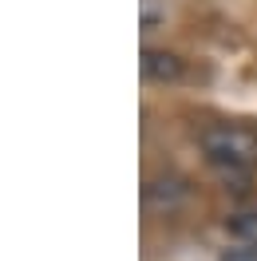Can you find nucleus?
I'll use <instances>...</instances> for the list:
<instances>
[{
  "label": "nucleus",
  "mask_w": 257,
  "mask_h": 261,
  "mask_svg": "<svg viewBox=\"0 0 257 261\" xmlns=\"http://www.w3.org/2000/svg\"><path fill=\"white\" fill-rule=\"evenodd\" d=\"M198 147L206 154L214 170H222L225 178H245L257 170V130L249 123H210L198 135Z\"/></svg>",
  "instance_id": "nucleus-1"
},
{
  "label": "nucleus",
  "mask_w": 257,
  "mask_h": 261,
  "mask_svg": "<svg viewBox=\"0 0 257 261\" xmlns=\"http://www.w3.org/2000/svg\"><path fill=\"white\" fill-rule=\"evenodd\" d=\"M139 71H143L146 83H162V87H166V83H178L186 75V60L170 48H150V44H146L143 56H139Z\"/></svg>",
  "instance_id": "nucleus-2"
},
{
  "label": "nucleus",
  "mask_w": 257,
  "mask_h": 261,
  "mask_svg": "<svg viewBox=\"0 0 257 261\" xmlns=\"http://www.w3.org/2000/svg\"><path fill=\"white\" fill-rule=\"evenodd\" d=\"M146 206L150 210H174L178 202H186L190 198V186L182 174H170V170H162V174H150L146 178Z\"/></svg>",
  "instance_id": "nucleus-3"
},
{
  "label": "nucleus",
  "mask_w": 257,
  "mask_h": 261,
  "mask_svg": "<svg viewBox=\"0 0 257 261\" xmlns=\"http://www.w3.org/2000/svg\"><path fill=\"white\" fill-rule=\"evenodd\" d=\"M225 233H229L238 245L257 249V210H238V214H229V218H225Z\"/></svg>",
  "instance_id": "nucleus-4"
},
{
  "label": "nucleus",
  "mask_w": 257,
  "mask_h": 261,
  "mask_svg": "<svg viewBox=\"0 0 257 261\" xmlns=\"http://www.w3.org/2000/svg\"><path fill=\"white\" fill-rule=\"evenodd\" d=\"M218 261H257V249H249V245H234V249H225Z\"/></svg>",
  "instance_id": "nucleus-5"
}]
</instances>
